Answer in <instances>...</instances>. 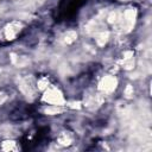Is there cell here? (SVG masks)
Segmentation results:
<instances>
[{
	"label": "cell",
	"mask_w": 152,
	"mask_h": 152,
	"mask_svg": "<svg viewBox=\"0 0 152 152\" xmlns=\"http://www.w3.org/2000/svg\"><path fill=\"white\" fill-rule=\"evenodd\" d=\"M57 142H58L59 145H62V146H69V145L72 142V138H71L68 133L63 132V133H61L59 137L57 138Z\"/></svg>",
	"instance_id": "cell-9"
},
{
	"label": "cell",
	"mask_w": 152,
	"mask_h": 152,
	"mask_svg": "<svg viewBox=\"0 0 152 152\" xmlns=\"http://www.w3.org/2000/svg\"><path fill=\"white\" fill-rule=\"evenodd\" d=\"M1 148L4 151H13L17 148V146H15V142L13 140H5L1 145Z\"/></svg>",
	"instance_id": "cell-13"
},
{
	"label": "cell",
	"mask_w": 152,
	"mask_h": 152,
	"mask_svg": "<svg viewBox=\"0 0 152 152\" xmlns=\"http://www.w3.org/2000/svg\"><path fill=\"white\" fill-rule=\"evenodd\" d=\"M19 89L20 91L30 99H33L36 95V89H37V84L34 86L33 78L32 76H25L19 81Z\"/></svg>",
	"instance_id": "cell-2"
},
{
	"label": "cell",
	"mask_w": 152,
	"mask_h": 152,
	"mask_svg": "<svg viewBox=\"0 0 152 152\" xmlns=\"http://www.w3.org/2000/svg\"><path fill=\"white\" fill-rule=\"evenodd\" d=\"M6 100H7V95H6L5 93H1V91H0V104H2Z\"/></svg>",
	"instance_id": "cell-17"
},
{
	"label": "cell",
	"mask_w": 152,
	"mask_h": 152,
	"mask_svg": "<svg viewBox=\"0 0 152 152\" xmlns=\"http://www.w3.org/2000/svg\"><path fill=\"white\" fill-rule=\"evenodd\" d=\"M103 99L100 94H93V95H87L84 99V104L90 108V109H95L96 107H99L102 103Z\"/></svg>",
	"instance_id": "cell-6"
},
{
	"label": "cell",
	"mask_w": 152,
	"mask_h": 152,
	"mask_svg": "<svg viewBox=\"0 0 152 152\" xmlns=\"http://www.w3.org/2000/svg\"><path fill=\"white\" fill-rule=\"evenodd\" d=\"M108 38H109L108 31H101V32L97 33V36H96V44H97L99 46H103V45L108 42Z\"/></svg>",
	"instance_id": "cell-10"
},
{
	"label": "cell",
	"mask_w": 152,
	"mask_h": 152,
	"mask_svg": "<svg viewBox=\"0 0 152 152\" xmlns=\"http://www.w3.org/2000/svg\"><path fill=\"white\" fill-rule=\"evenodd\" d=\"M11 56H12L11 59H12L13 64H15L19 68H23V66H26L27 64H30V59L26 56H17V55H11Z\"/></svg>",
	"instance_id": "cell-7"
},
{
	"label": "cell",
	"mask_w": 152,
	"mask_h": 152,
	"mask_svg": "<svg viewBox=\"0 0 152 152\" xmlns=\"http://www.w3.org/2000/svg\"><path fill=\"white\" fill-rule=\"evenodd\" d=\"M116 87H118V80H116L115 76H112V75L102 77L100 83H99V90L103 94L113 93Z\"/></svg>",
	"instance_id": "cell-4"
},
{
	"label": "cell",
	"mask_w": 152,
	"mask_h": 152,
	"mask_svg": "<svg viewBox=\"0 0 152 152\" xmlns=\"http://www.w3.org/2000/svg\"><path fill=\"white\" fill-rule=\"evenodd\" d=\"M69 106L71 107V108H81V102H70L69 103Z\"/></svg>",
	"instance_id": "cell-18"
},
{
	"label": "cell",
	"mask_w": 152,
	"mask_h": 152,
	"mask_svg": "<svg viewBox=\"0 0 152 152\" xmlns=\"http://www.w3.org/2000/svg\"><path fill=\"white\" fill-rule=\"evenodd\" d=\"M122 66H124L125 69H127V70L132 69V68L134 66V59H133V57L127 58V59H124V62H122Z\"/></svg>",
	"instance_id": "cell-15"
},
{
	"label": "cell",
	"mask_w": 152,
	"mask_h": 152,
	"mask_svg": "<svg viewBox=\"0 0 152 152\" xmlns=\"http://www.w3.org/2000/svg\"><path fill=\"white\" fill-rule=\"evenodd\" d=\"M37 89L38 90H45L49 86H50V82H49V80H48V77H42V78H39L38 81H37Z\"/></svg>",
	"instance_id": "cell-12"
},
{
	"label": "cell",
	"mask_w": 152,
	"mask_h": 152,
	"mask_svg": "<svg viewBox=\"0 0 152 152\" xmlns=\"http://www.w3.org/2000/svg\"><path fill=\"white\" fill-rule=\"evenodd\" d=\"M133 93H134V90H133V87H132L131 84H128V86L126 87V89H125V96H126L127 99H129V97H132Z\"/></svg>",
	"instance_id": "cell-16"
},
{
	"label": "cell",
	"mask_w": 152,
	"mask_h": 152,
	"mask_svg": "<svg viewBox=\"0 0 152 152\" xmlns=\"http://www.w3.org/2000/svg\"><path fill=\"white\" fill-rule=\"evenodd\" d=\"M107 19H108V23H110V24H116V23H119V20L121 19V17H120V14H119L116 11H113V12H110V13L108 14Z\"/></svg>",
	"instance_id": "cell-14"
},
{
	"label": "cell",
	"mask_w": 152,
	"mask_h": 152,
	"mask_svg": "<svg viewBox=\"0 0 152 152\" xmlns=\"http://www.w3.org/2000/svg\"><path fill=\"white\" fill-rule=\"evenodd\" d=\"M63 109L59 108V106H55V104H51L49 107H46L44 109V113L45 114H49V115H53V114H58V113H62Z\"/></svg>",
	"instance_id": "cell-11"
},
{
	"label": "cell",
	"mask_w": 152,
	"mask_h": 152,
	"mask_svg": "<svg viewBox=\"0 0 152 152\" xmlns=\"http://www.w3.org/2000/svg\"><path fill=\"white\" fill-rule=\"evenodd\" d=\"M76 38H77V33H76L75 31L70 30V31H66V32L63 34L62 40H63L64 44H71V43H74V42L76 40Z\"/></svg>",
	"instance_id": "cell-8"
},
{
	"label": "cell",
	"mask_w": 152,
	"mask_h": 152,
	"mask_svg": "<svg viewBox=\"0 0 152 152\" xmlns=\"http://www.w3.org/2000/svg\"><path fill=\"white\" fill-rule=\"evenodd\" d=\"M135 18H137V11L134 8H127L124 13V17L119 20V25L120 27L124 30L126 28L125 31L128 32L132 30V27L134 26V23H135Z\"/></svg>",
	"instance_id": "cell-3"
},
{
	"label": "cell",
	"mask_w": 152,
	"mask_h": 152,
	"mask_svg": "<svg viewBox=\"0 0 152 152\" xmlns=\"http://www.w3.org/2000/svg\"><path fill=\"white\" fill-rule=\"evenodd\" d=\"M23 28V24L19 23V21H12L8 25H6L5 30H4V34H5V38L8 39V40H13L17 34L21 31Z\"/></svg>",
	"instance_id": "cell-5"
},
{
	"label": "cell",
	"mask_w": 152,
	"mask_h": 152,
	"mask_svg": "<svg viewBox=\"0 0 152 152\" xmlns=\"http://www.w3.org/2000/svg\"><path fill=\"white\" fill-rule=\"evenodd\" d=\"M42 99L44 102H46L49 104H55V106H62L65 102L62 91L58 88L50 87V86L44 90V95Z\"/></svg>",
	"instance_id": "cell-1"
}]
</instances>
